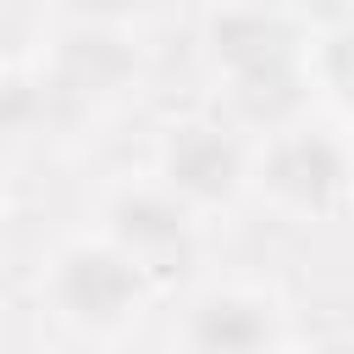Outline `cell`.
Instances as JSON below:
<instances>
[{"mask_svg":"<svg viewBox=\"0 0 354 354\" xmlns=\"http://www.w3.org/2000/svg\"><path fill=\"white\" fill-rule=\"evenodd\" d=\"M144 299V271L100 243H77L55 260V304L83 326H116Z\"/></svg>","mask_w":354,"mask_h":354,"instance_id":"cell-1","label":"cell"},{"mask_svg":"<svg viewBox=\"0 0 354 354\" xmlns=\"http://www.w3.org/2000/svg\"><path fill=\"white\" fill-rule=\"evenodd\" d=\"M277 337L271 304L254 293H210L188 315V348L194 354H266Z\"/></svg>","mask_w":354,"mask_h":354,"instance_id":"cell-5","label":"cell"},{"mask_svg":"<svg viewBox=\"0 0 354 354\" xmlns=\"http://www.w3.org/2000/svg\"><path fill=\"white\" fill-rule=\"evenodd\" d=\"M138 0H72V11H83V17H122V11H133Z\"/></svg>","mask_w":354,"mask_h":354,"instance_id":"cell-8","label":"cell"},{"mask_svg":"<svg viewBox=\"0 0 354 354\" xmlns=\"http://www.w3.org/2000/svg\"><path fill=\"white\" fill-rule=\"evenodd\" d=\"M343 177H348V160H343V144L332 133H293L282 138L271 155H266V188L277 199H288L293 210H332L337 194H343Z\"/></svg>","mask_w":354,"mask_h":354,"instance_id":"cell-3","label":"cell"},{"mask_svg":"<svg viewBox=\"0 0 354 354\" xmlns=\"http://www.w3.org/2000/svg\"><path fill=\"white\" fill-rule=\"evenodd\" d=\"M210 55L227 66V77L282 72V66H293V28L282 17L232 6V11L210 17Z\"/></svg>","mask_w":354,"mask_h":354,"instance_id":"cell-4","label":"cell"},{"mask_svg":"<svg viewBox=\"0 0 354 354\" xmlns=\"http://www.w3.org/2000/svg\"><path fill=\"white\" fill-rule=\"evenodd\" d=\"M160 171L177 194L188 199H232L238 183H243V155L238 144L216 127V122H177L160 144Z\"/></svg>","mask_w":354,"mask_h":354,"instance_id":"cell-2","label":"cell"},{"mask_svg":"<svg viewBox=\"0 0 354 354\" xmlns=\"http://www.w3.org/2000/svg\"><path fill=\"white\" fill-rule=\"evenodd\" d=\"M111 232L127 243V249H171L188 238V210L171 199V194H122L111 205Z\"/></svg>","mask_w":354,"mask_h":354,"instance_id":"cell-7","label":"cell"},{"mask_svg":"<svg viewBox=\"0 0 354 354\" xmlns=\"http://www.w3.org/2000/svg\"><path fill=\"white\" fill-rule=\"evenodd\" d=\"M55 72L77 94H111L138 72V50L111 28H72L55 50Z\"/></svg>","mask_w":354,"mask_h":354,"instance_id":"cell-6","label":"cell"}]
</instances>
